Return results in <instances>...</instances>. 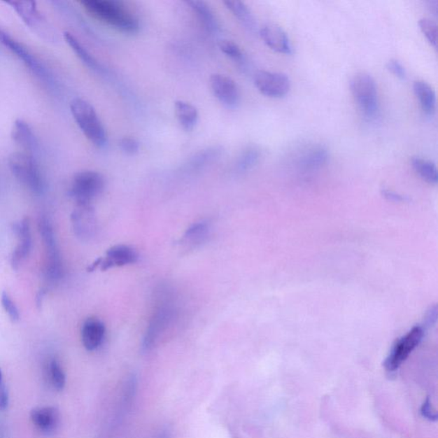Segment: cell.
Masks as SVG:
<instances>
[{
	"mask_svg": "<svg viewBox=\"0 0 438 438\" xmlns=\"http://www.w3.org/2000/svg\"><path fill=\"white\" fill-rule=\"evenodd\" d=\"M80 3L92 16L118 31L130 34L139 31L138 19L117 0H83Z\"/></svg>",
	"mask_w": 438,
	"mask_h": 438,
	"instance_id": "6da1fadb",
	"label": "cell"
},
{
	"mask_svg": "<svg viewBox=\"0 0 438 438\" xmlns=\"http://www.w3.org/2000/svg\"><path fill=\"white\" fill-rule=\"evenodd\" d=\"M71 111L76 124L95 147L102 148L107 144V133L94 107L85 99L76 98L71 103Z\"/></svg>",
	"mask_w": 438,
	"mask_h": 438,
	"instance_id": "7a4b0ae2",
	"label": "cell"
},
{
	"mask_svg": "<svg viewBox=\"0 0 438 438\" xmlns=\"http://www.w3.org/2000/svg\"><path fill=\"white\" fill-rule=\"evenodd\" d=\"M8 162L11 172L19 182L34 194H43L45 183L34 156L27 153H13Z\"/></svg>",
	"mask_w": 438,
	"mask_h": 438,
	"instance_id": "3957f363",
	"label": "cell"
},
{
	"mask_svg": "<svg viewBox=\"0 0 438 438\" xmlns=\"http://www.w3.org/2000/svg\"><path fill=\"white\" fill-rule=\"evenodd\" d=\"M351 92L361 111L368 118H374L379 109L378 87L372 76L359 72L351 80Z\"/></svg>",
	"mask_w": 438,
	"mask_h": 438,
	"instance_id": "277c9868",
	"label": "cell"
},
{
	"mask_svg": "<svg viewBox=\"0 0 438 438\" xmlns=\"http://www.w3.org/2000/svg\"><path fill=\"white\" fill-rule=\"evenodd\" d=\"M39 230L45 253V278L49 282L57 283L63 276V264L61 261L55 230H53L52 222L48 217H41Z\"/></svg>",
	"mask_w": 438,
	"mask_h": 438,
	"instance_id": "5b68a950",
	"label": "cell"
},
{
	"mask_svg": "<svg viewBox=\"0 0 438 438\" xmlns=\"http://www.w3.org/2000/svg\"><path fill=\"white\" fill-rule=\"evenodd\" d=\"M7 5L13 7L24 24L33 30L37 36L48 41H56L57 34L56 30L38 9L37 3L34 1H10Z\"/></svg>",
	"mask_w": 438,
	"mask_h": 438,
	"instance_id": "8992f818",
	"label": "cell"
},
{
	"mask_svg": "<svg viewBox=\"0 0 438 438\" xmlns=\"http://www.w3.org/2000/svg\"><path fill=\"white\" fill-rule=\"evenodd\" d=\"M105 178L101 173L83 171L73 178L70 195L76 203H91L105 188Z\"/></svg>",
	"mask_w": 438,
	"mask_h": 438,
	"instance_id": "52a82bcc",
	"label": "cell"
},
{
	"mask_svg": "<svg viewBox=\"0 0 438 438\" xmlns=\"http://www.w3.org/2000/svg\"><path fill=\"white\" fill-rule=\"evenodd\" d=\"M0 42L8 48L10 51L14 53L19 59L29 67L38 78L45 80V83L52 84L53 78L51 73L48 70L47 67L33 55L30 50L26 47L22 42L15 39L8 32L0 27Z\"/></svg>",
	"mask_w": 438,
	"mask_h": 438,
	"instance_id": "ba28073f",
	"label": "cell"
},
{
	"mask_svg": "<svg viewBox=\"0 0 438 438\" xmlns=\"http://www.w3.org/2000/svg\"><path fill=\"white\" fill-rule=\"evenodd\" d=\"M253 83L261 94L270 98L284 97L291 87L289 76L281 72L258 71L253 76Z\"/></svg>",
	"mask_w": 438,
	"mask_h": 438,
	"instance_id": "9c48e42d",
	"label": "cell"
},
{
	"mask_svg": "<svg viewBox=\"0 0 438 438\" xmlns=\"http://www.w3.org/2000/svg\"><path fill=\"white\" fill-rule=\"evenodd\" d=\"M424 333V328L422 326H415L397 341L386 359V367L388 371L397 370L414 348L421 344Z\"/></svg>",
	"mask_w": 438,
	"mask_h": 438,
	"instance_id": "30bf717a",
	"label": "cell"
},
{
	"mask_svg": "<svg viewBox=\"0 0 438 438\" xmlns=\"http://www.w3.org/2000/svg\"><path fill=\"white\" fill-rule=\"evenodd\" d=\"M72 227L80 239H92L97 232V218L91 203H76L71 214Z\"/></svg>",
	"mask_w": 438,
	"mask_h": 438,
	"instance_id": "8fae6325",
	"label": "cell"
},
{
	"mask_svg": "<svg viewBox=\"0 0 438 438\" xmlns=\"http://www.w3.org/2000/svg\"><path fill=\"white\" fill-rule=\"evenodd\" d=\"M173 316H174V309L169 303H162L157 307L153 313L143 338V343H142L143 351H148L155 345L160 337L171 324Z\"/></svg>",
	"mask_w": 438,
	"mask_h": 438,
	"instance_id": "7c38bea8",
	"label": "cell"
},
{
	"mask_svg": "<svg viewBox=\"0 0 438 438\" xmlns=\"http://www.w3.org/2000/svg\"><path fill=\"white\" fill-rule=\"evenodd\" d=\"M211 91L218 101L229 108H234L240 102L241 94L236 83L229 76L222 74L211 75Z\"/></svg>",
	"mask_w": 438,
	"mask_h": 438,
	"instance_id": "4fadbf2b",
	"label": "cell"
},
{
	"mask_svg": "<svg viewBox=\"0 0 438 438\" xmlns=\"http://www.w3.org/2000/svg\"><path fill=\"white\" fill-rule=\"evenodd\" d=\"M137 260L138 255L134 248L126 245H117L111 248L104 258L99 259L92 264L90 270L93 271L99 267L102 271H106L110 268L136 263Z\"/></svg>",
	"mask_w": 438,
	"mask_h": 438,
	"instance_id": "5bb4252c",
	"label": "cell"
},
{
	"mask_svg": "<svg viewBox=\"0 0 438 438\" xmlns=\"http://www.w3.org/2000/svg\"><path fill=\"white\" fill-rule=\"evenodd\" d=\"M14 232L18 237V244L11 257V264L17 269L24 260L29 255L32 249L31 229L28 218L22 220L14 226Z\"/></svg>",
	"mask_w": 438,
	"mask_h": 438,
	"instance_id": "9a60e30c",
	"label": "cell"
},
{
	"mask_svg": "<svg viewBox=\"0 0 438 438\" xmlns=\"http://www.w3.org/2000/svg\"><path fill=\"white\" fill-rule=\"evenodd\" d=\"M260 36L264 43L274 51L283 55L292 53L290 38L282 27L276 24L264 25L260 29Z\"/></svg>",
	"mask_w": 438,
	"mask_h": 438,
	"instance_id": "2e32d148",
	"label": "cell"
},
{
	"mask_svg": "<svg viewBox=\"0 0 438 438\" xmlns=\"http://www.w3.org/2000/svg\"><path fill=\"white\" fill-rule=\"evenodd\" d=\"M106 335V326L98 318H91L84 322L82 328V341L88 351H94L103 343Z\"/></svg>",
	"mask_w": 438,
	"mask_h": 438,
	"instance_id": "e0dca14e",
	"label": "cell"
},
{
	"mask_svg": "<svg viewBox=\"0 0 438 438\" xmlns=\"http://www.w3.org/2000/svg\"><path fill=\"white\" fill-rule=\"evenodd\" d=\"M30 418L36 428L44 434L55 432L59 423V413L55 407L34 409Z\"/></svg>",
	"mask_w": 438,
	"mask_h": 438,
	"instance_id": "ac0fdd59",
	"label": "cell"
},
{
	"mask_svg": "<svg viewBox=\"0 0 438 438\" xmlns=\"http://www.w3.org/2000/svg\"><path fill=\"white\" fill-rule=\"evenodd\" d=\"M11 138L18 146L24 148L27 153L34 156L38 150V141L31 127L28 122L17 119L11 130Z\"/></svg>",
	"mask_w": 438,
	"mask_h": 438,
	"instance_id": "d6986e66",
	"label": "cell"
},
{
	"mask_svg": "<svg viewBox=\"0 0 438 438\" xmlns=\"http://www.w3.org/2000/svg\"><path fill=\"white\" fill-rule=\"evenodd\" d=\"M187 3L193 10L196 17L205 27L207 31L213 34L220 32V24H219L217 17L215 16L213 10L206 2L193 0V1H188Z\"/></svg>",
	"mask_w": 438,
	"mask_h": 438,
	"instance_id": "ffe728a7",
	"label": "cell"
},
{
	"mask_svg": "<svg viewBox=\"0 0 438 438\" xmlns=\"http://www.w3.org/2000/svg\"><path fill=\"white\" fill-rule=\"evenodd\" d=\"M415 95L426 114L433 115L437 109V96L432 86L425 80H416L414 83Z\"/></svg>",
	"mask_w": 438,
	"mask_h": 438,
	"instance_id": "44dd1931",
	"label": "cell"
},
{
	"mask_svg": "<svg viewBox=\"0 0 438 438\" xmlns=\"http://www.w3.org/2000/svg\"><path fill=\"white\" fill-rule=\"evenodd\" d=\"M175 114L180 125L186 132H191L197 125L199 120L198 110L190 102L184 101H176Z\"/></svg>",
	"mask_w": 438,
	"mask_h": 438,
	"instance_id": "7402d4cb",
	"label": "cell"
},
{
	"mask_svg": "<svg viewBox=\"0 0 438 438\" xmlns=\"http://www.w3.org/2000/svg\"><path fill=\"white\" fill-rule=\"evenodd\" d=\"M64 38L65 41L67 42V44L70 45L73 50V52L83 61V64H85L91 70L97 71L101 70V65H99L98 61L96 60L93 55L87 51V48L80 43V41L74 34L66 31L64 33Z\"/></svg>",
	"mask_w": 438,
	"mask_h": 438,
	"instance_id": "603a6c76",
	"label": "cell"
},
{
	"mask_svg": "<svg viewBox=\"0 0 438 438\" xmlns=\"http://www.w3.org/2000/svg\"><path fill=\"white\" fill-rule=\"evenodd\" d=\"M226 7L229 10L234 16L237 18V20L243 24L246 29L250 30V31H255L257 29V24L255 17H253L251 10L248 9V7L241 1H228L224 2Z\"/></svg>",
	"mask_w": 438,
	"mask_h": 438,
	"instance_id": "cb8c5ba5",
	"label": "cell"
},
{
	"mask_svg": "<svg viewBox=\"0 0 438 438\" xmlns=\"http://www.w3.org/2000/svg\"><path fill=\"white\" fill-rule=\"evenodd\" d=\"M329 160L328 150L324 147H315L309 150L302 157L301 165L306 171L318 170L327 163Z\"/></svg>",
	"mask_w": 438,
	"mask_h": 438,
	"instance_id": "d4e9b609",
	"label": "cell"
},
{
	"mask_svg": "<svg viewBox=\"0 0 438 438\" xmlns=\"http://www.w3.org/2000/svg\"><path fill=\"white\" fill-rule=\"evenodd\" d=\"M412 167L422 179L430 184H437L438 181L437 168L435 163L421 157H414Z\"/></svg>",
	"mask_w": 438,
	"mask_h": 438,
	"instance_id": "484cf974",
	"label": "cell"
},
{
	"mask_svg": "<svg viewBox=\"0 0 438 438\" xmlns=\"http://www.w3.org/2000/svg\"><path fill=\"white\" fill-rule=\"evenodd\" d=\"M222 149L218 147L209 148L202 150L201 152L196 153L188 160L187 167L191 170H197L201 169L207 164H210L218 159L220 156Z\"/></svg>",
	"mask_w": 438,
	"mask_h": 438,
	"instance_id": "4316f807",
	"label": "cell"
},
{
	"mask_svg": "<svg viewBox=\"0 0 438 438\" xmlns=\"http://www.w3.org/2000/svg\"><path fill=\"white\" fill-rule=\"evenodd\" d=\"M209 232V225L206 222H199L187 229L183 241L188 244H198L205 239Z\"/></svg>",
	"mask_w": 438,
	"mask_h": 438,
	"instance_id": "83f0119b",
	"label": "cell"
},
{
	"mask_svg": "<svg viewBox=\"0 0 438 438\" xmlns=\"http://www.w3.org/2000/svg\"><path fill=\"white\" fill-rule=\"evenodd\" d=\"M48 374L49 381L55 389L57 390L64 389L65 382H66V378H65L62 367H61L59 361L56 359H52L49 361Z\"/></svg>",
	"mask_w": 438,
	"mask_h": 438,
	"instance_id": "f1b7e54d",
	"label": "cell"
},
{
	"mask_svg": "<svg viewBox=\"0 0 438 438\" xmlns=\"http://www.w3.org/2000/svg\"><path fill=\"white\" fill-rule=\"evenodd\" d=\"M260 157V152L258 148L251 147L244 150L237 160V170L241 172L250 170L258 163Z\"/></svg>",
	"mask_w": 438,
	"mask_h": 438,
	"instance_id": "f546056e",
	"label": "cell"
},
{
	"mask_svg": "<svg viewBox=\"0 0 438 438\" xmlns=\"http://www.w3.org/2000/svg\"><path fill=\"white\" fill-rule=\"evenodd\" d=\"M219 49L225 55L229 57L236 62L243 64L244 62L243 52L235 42L228 40H222L219 42Z\"/></svg>",
	"mask_w": 438,
	"mask_h": 438,
	"instance_id": "4dcf8cb0",
	"label": "cell"
},
{
	"mask_svg": "<svg viewBox=\"0 0 438 438\" xmlns=\"http://www.w3.org/2000/svg\"><path fill=\"white\" fill-rule=\"evenodd\" d=\"M418 26L426 39L434 48H437L438 32L436 22L430 18L423 17L418 21Z\"/></svg>",
	"mask_w": 438,
	"mask_h": 438,
	"instance_id": "1f68e13d",
	"label": "cell"
},
{
	"mask_svg": "<svg viewBox=\"0 0 438 438\" xmlns=\"http://www.w3.org/2000/svg\"><path fill=\"white\" fill-rule=\"evenodd\" d=\"M1 302L3 309H5L6 313L9 315L10 320L14 322L19 320L20 313H19L17 306L15 304L14 302L11 299L10 295L8 293H6V292H3Z\"/></svg>",
	"mask_w": 438,
	"mask_h": 438,
	"instance_id": "d6a6232c",
	"label": "cell"
},
{
	"mask_svg": "<svg viewBox=\"0 0 438 438\" xmlns=\"http://www.w3.org/2000/svg\"><path fill=\"white\" fill-rule=\"evenodd\" d=\"M119 148L126 155H136L140 150V143L136 139L133 137H124L119 141Z\"/></svg>",
	"mask_w": 438,
	"mask_h": 438,
	"instance_id": "836d02e7",
	"label": "cell"
},
{
	"mask_svg": "<svg viewBox=\"0 0 438 438\" xmlns=\"http://www.w3.org/2000/svg\"><path fill=\"white\" fill-rule=\"evenodd\" d=\"M386 67L388 70L392 73V74L397 76L398 78H406L407 73L405 68L403 66L402 64L400 62V61L397 59H390L389 62L387 63Z\"/></svg>",
	"mask_w": 438,
	"mask_h": 438,
	"instance_id": "e575fe53",
	"label": "cell"
},
{
	"mask_svg": "<svg viewBox=\"0 0 438 438\" xmlns=\"http://www.w3.org/2000/svg\"><path fill=\"white\" fill-rule=\"evenodd\" d=\"M421 414L423 416L428 418L430 421H436L437 420V414L432 409V405H430V400L428 399L424 402V404L422 406Z\"/></svg>",
	"mask_w": 438,
	"mask_h": 438,
	"instance_id": "d590c367",
	"label": "cell"
},
{
	"mask_svg": "<svg viewBox=\"0 0 438 438\" xmlns=\"http://www.w3.org/2000/svg\"><path fill=\"white\" fill-rule=\"evenodd\" d=\"M437 318V306L430 307L426 316L425 318V327H430L436 324Z\"/></svg>",
	"mask_w": 438,
	"mask_h": 438,
	"instance_id": "8d00e7d4",
	"label": "cell"
},
{
	"mask_svg": "<svg viewBox=\"0 0 438 438\" xmlns=\"http://www.w3.org/2000/svg\"><path fill=\"white\" fill-rule=\"evenodd\" d=\"M8 391L6 390L5 383H0V411L5 410L8 406Z\"/></svg>",
	"mask_w": 438,
	"mask_h": 438,
	"instance_id": "74e56055",
	"label": "cell"
},
{
	"mask_svg": "<svg viewBox=\"0 0 438 438\" xmlns=\"http://www.w3.org/2000/svg\"><path fill=\"white\" fill-rule=\"evenodd\" d=\"M383 194L384 195V197H386L388 199H390V201L392 202H400L405 201V199L403 198L402 195L395 193V192L393 191L386 190L383 191Z\"/></svg>",
	"mask_w": 438,
	"mask_h": 438,
	"instance_id": "f35d334b",
	"label": "cell"
},
{
	"mask_svg": "<svg viewBox=\"0 0 438 438\" xmlns=\"http://www.w3.org/2000/svg\"><path fill=\"white\" fill-rule=\"evenodd\" d=\"M3 374L1 372V369H0V383H3Z\"/></svg>",
	"mask_w": 438,
	"mask_h": 438,
	"instance_id": "ab89813d",
	"label": "cell"
}]
</instances>
